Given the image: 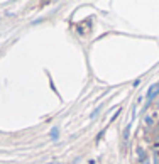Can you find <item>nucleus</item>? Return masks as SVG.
Returning <instances> with one entry per match:
<instances>
[{"mask_svg":"<svg viewBox=\"0 0 159 164\" xmlns=\"http://www.w3.org/2000/svg\"><path fill=\"white\" fill-rule=\"evenodd\" d=\"M157 91H159V83H156V85H152V87L149 88V91H147V102H152V98L157 95Z\"/></svg>","mask_w":159,"mask_h":164,"instance_id":"f257e3e1","label":"nucleus"},{"mask_svg":"<svg viewBox=\"0 0 159 164\" xmlns=\"http://www.w3.org/2000/svg\"><path fill=\"white\" fill-rule=\"evenodd\" d=\"M135 151H137V154H139V161H141V164H142V162H146V161H149V159H147V152L144 151L141 146H139Z\"/></svg>","mask_w":159,"mask_h":164,"instance_id":"f03ea898","label":"nucleus"},{"mask_svg":"<svg viewBox=\"0 0 159 164\" xmlns=\"http://www.w3.org/2000/svg\"><path fill=\"white\" fill-rule=\"evenodd\" d=\"M90 26H91V22H90V20L86 22L85 26H78V32H80L81 36H85V34H86V30L90 29Z\"/></svg>","mask_w":159,"mask_h":164,"instance_id":"7ed1b4c3","label":"nucleus"},{"mask_svg":"<svg viewBox=\"0 0 159 164\" xmlns=\"http://www.w3.org/2000/svg\"><path fill=\"white\" fill-rule=\"evenodd\" d=\"M129 135H130V125H127L125 130H124V146L127 144V140H129Z\"/></svg>","mask_w":159,"mask_h":164,"instance_id":"20e7f679","label":"nucleus"},{"mask_svg":"<svg viewBox=\"0 0 159 164\" xmlns=\"http://www.w3.org/2000/svg\"><path fill=\"white\" fill-rule=\"evenodd\" d=\"M58 135H59L58 129H52V132H51V137H52V139H58Z\"/></svg>","mask_w":159,"mask_h":164,"instance_id":"39448f33","label":"nucleus"},{"mask_svg":"<svg viewBox=\"0 0 159 164\" xmlns=\"http://www.w3.org/2000/svg\"><path fill=\"white\" fill-rule=\"evenodd\" d=\"M146 124H147V125H152V124H154V120H152V117H146Z\"/></svg>","mask_w":159,"mask_h":164,"instance_id":"423d86ee","label":"nucleus"},{"mask_svg":"<svg viewBox=\"0 0 159 164\" xmlns=\"http://www.w3.org/2000/svg\"><path fill=\"white\" fill-rule=\"evenodd\" d=\"M102 137H103V130H102V132H100L98 135H97V140H100V139H102Z\"/></svg>","mask_w":159,"mask_h":164,"instance_id":"0eeeda50","label":"nucleus"},{"mask_svg":"<svg viewBox=\"0 0 159 164\" xmlns=\"http://www.w3.org/2000/svg\"><path fill=\"white\" fill-rule=\"evenodd\" d=\"M47 164H61L59 161H54V162H47Z\"/></svg>","mask_w":159,"mask_h":164,"instance_id":"6e6552de","label":"nucleus"},{"mask_svg":"<svg viewBox=\"0 0 159 164\" xmlns=\"http://www.w3.org/2000/svg\"><path fill=\"white\" fill-rule=\"evenodd\" d=\"M142 164H149V161H146V162H142Z\"/></svg>","mask_w":159,"mask_h":164,"instance_id":"1a4fd4ad","label":"nucleus"}]
</instances>
